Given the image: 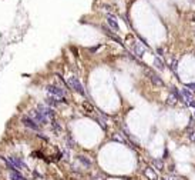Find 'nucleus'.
Instances as JSON below:
<instances>
[{
	"mask_svg": "<svg viewBox=\"0 0 195 180\" xmlns=\"http://www.w3.org/2000/svg\"><path fill=\"white\" fill-rule=\"evenodd\" d=\"M152 164H154V166H155L158 170H163V169H164V164H163V162H161V160H154V162H152Z\"/></svg>",
	"mask_w": 195,
	"mask_h": 180,
	"instance_id": "15",
	"label": "nucleus"
},
{
	"mask_svg": "<svg viewBox=\"0 0 195 180\" xmlns=\"http://www.w3.org/2000/svg\"><path fill=\"white\" fill-rule=\"evenodd\" d=\"M170 180H178V179H174V177H172V179H170Z\"/></svg>",
	"mask_w": 195,
	"mask_h": 180,
	"instance_id": "19",
	"label": "nucleus"
},
{
	"mask_svg": "<svg viewBox=\"0 0 195 180\" xmlns=\"http://www.w3.org/2000/svg\"><path fill=\"white\" fill-rule=\"evenodd\" d=\"M192 20H194V22H195V13H194V15H192Z\"/></svg>",
	"mask_w": 195,
	"mask_h": 180,
	"instance_id": "18",
	"label": "nucleus"
},
{
	"mask_svg": "<svg viewBox=\"0 0 195 180\" xmlns=\"http://www.w3.org/2000/svg\"><path fill=\"white\" fill-rule=\"evenodd\" d=\"M37 110L44 116V117H47L49 120H53V119H54V112H53V109H51L50 106H47V104H39Z\"/></svg>",
	"mask_w": 195,
	"mask_h": 180,
	"instance_id": "5",
	"label": "nucleus"
},
{
	"mask_svg": "<svg viewBox=\"0 0 195 180\" xmlns=\"http://www.w3.org/2000/svg\"><path fill=\"white\" fill-rule=\"evenodd\" d=\"M10 163H12V166L16 169V170H19V169H27V166H26V163L20 159V157H16V156H10L9 159H7Z\"/></svg>",
	"mask_w": 195,
	"mask_h": 180,
	"instance_id": "6",
	"label": "nucleus"
},
{
	"mask_svg": "<svg viewBox=\"0 0 195 180\" xmlns=\"http://www.w3.org/2000/svg\"><path fill=\"white\" fill-rule=\"evenodd\" d=\"M60 101H63V100H59V99L53 97V96H50V97L46 99V104L50 106V107H54V106H59V103Z\"/></svg>",
	"mask_w": 195,
	"mask_h": 180,
	"instance_id": "11",
	"label": "nucleus"
},
{
	"mask_svg": "<svg viewBox=\"0 0 195 180\" xmlns=\"http://www.w3.org/2000/svg\"><path fill=\"white\" fill-rule=\"evenodd\" d=\"M79 160H80V162H81V163L84 164L85 167H90V166L93 164V162H91L90 159H87L85 156H79Z\"/></svg>",
	"mask_w": 195,
	"mask_h": 180,
	"instance_id": "12",
	"label": "nucleus"
},
{
	"mask_svg": "<svg viewBox=\"0 0 195 180\" xmlns=\"http://www.w3.org/2000/svg\"><path fill=\"white\" fill-rule=\"evenodd\" d=\"M147 74L150 76V80L152 82V84H155V86H164V82L158 77L157 73H154V72H151V70H147Z\"/></svg>",
	"mask_w": 195,
	"mask_h": 180,
	"instance_id": "8",
	"label": "nucleus"
},
{
	"mask_svg": "<svg viewBox=\"0 0 195 180\" xmlns=\"http://www.w3.org/2000/svg\"><path fill=\"white\" fill-rule=\"evenodd\" d=\"M47 92H49L50 95L53 96V97L59 99V100H63V101H65L64 100V90L61 89V87H59V86H54V84H50V86H47Z\"/></svg>",
	"mask_w": 195,
	"mask_h": 180,
	"instance_id": "2",
	"label": "nucleus"
},
{
	"mask_svg": "<svg viewBox=\"0 0 195 180\" xmlns=\"http://www.w3.org/2000/svg\"><path fill=\"white\" fill-rule=\"evenodd\" d=\"M107 22H108V24H110V27L114 29V32H118L120 30V27H118V23H117V20H115V17H113L111 15L107 17Z\"/></svg>",
	"mask_w": 195,
	"mask_h": 180,
	"instance_id": "9",
	"label": "nucleus"
},
{
	"mask_svg": "<svg viewBox=\"0 0 195 180\" xmlns=\"http://www.w3.org/2000/svg\"><path fill=\"white\" fill-rule=\"evenodd\" d=\"M10 180H26V177L19 170H12L10 172Z\"/></svg>",
	"mask_w": 195,
	"mask_h": 180,
	"instance_id": "10",
	"label": "nucleus"
},
{
	"mask_svg": "<svg viewBox=\"0 0 195 180\" xmlns=\"http://www.w3.org/2000/svg\"><path fill=\"white\" fill-rule=\"evenodd\" d=\"M154 65H155V67H157L158 70H164V69H165L163 60H161V59H158V57H155V59H154Z\"/></svg>",
	"mask_w": 195,
	"mask_h": 180,
	"instance_id": "13",
	"label": "nucleus"
},
{
	"mask_svg": "<svg viewBox=\"0 0 195 180\" xmlns=\"http://www.w3.org/2000/svg\"><path fill=\"white\" fill-rule=\"evenodd\" d=\"M178 97L181 100H184L187 104H189V106H195V101H194V97H192V93H191V90H188V89H181L178 93Z\"/></svg>",
	"mask_w": 195,
	"mask_h": 180,
	"instance_id": "3",
	"label": "nucleus"
},
{
	"mask_svg": "<svg viewBox=\"0 0 195 180\" xmlns=\"http://www.w3.org/2000/svg\"><path fill=\"white\" fill-rule=\"evenodd\" d=\"M83 106H84V109H85L87 112H94V107H93V106H91L90 103H87V101H84V104H83Z\"/></svg>",
	"mask_w": 195,
	"mask_h": 180,
	"instance_id": "16",
	"label": "nucleus"
},
{
	"mask_svg": "<svg viewBox=\"0 0 195 180\" xmlns=\"http://www.w3.org/2000/svg\"><path fill=\"white\" fill-rule=\"evenodd\" d=\"M187 87H189L188 90H195V83H189V84H187Z\"/></svg>",
	"mask_w": 195,
	"mask_h": 180,
	"instance_id": "17",
	"label": "nucleus"
},
{
	"mask_svg": "<svg viewBox=\"0 0 195 180\" xmlns=\"http://www.w3.org/2000/svg\"><path fill=\"white\" fill-rule=\"evenodd\" d=\"M67 86L70 87V89H73L74 92H77V93H80L81 96L85 95V90H84V87H83V84L80 83V80L77 79V77H74V76H71V77H67Z\"/></svg>",
	"mask_w": 195,
	"mask_h": 180,
	"instance_id": "1",
	"label": "nucleus"
},
{
	"mask_svg": "<svg viewBox=\"0 0 195 180\" xmlns=\"http://www.w3.org/2000/svg\"><path fill=\"white\" fill-rule=\"evenodd\" d=\"M21 123H23L26 127L32 129V130H39V129H40V126H39L34 120H32L29 116H23V117H21Z\"/></svg>",
	"mask_w": 195,
	"mask_h": 180,
	"instance_id": "7",
	"label": "nucleus"
},
{
	"mask_svg": "<svg viewBox=\"0 0 195 180\" xmlns=\"http://www.w3.org/2000/svg\"><path fill=\"white\" fill-rule=\"evenodd\" d=\"M145 174H147V176H148V177H150L151 180L155 179V173L152 172V169H145Z\"/></svg>",
	"mask_w": 195,
	"mask_h": 180,
	"instance_id": "14",
	"label": "nucleus"
},
{
	"mask_svg": "<svg viewBox=\"0 0 195 180\" xmlns=\"http://www.w3.org/2000/svg\"><path fill=\"white\" fill-rule=\"evenodd\" d=\"M29 117H30L32 120H34L37 124H47V123H49V119L44 117L39 110H30V112H29Z\"/></svg>",
	"mask_w": 195,
	"mask_h": 180,
	"instance_id": "4",
	"label": "nucleus"
}]
</instances>
